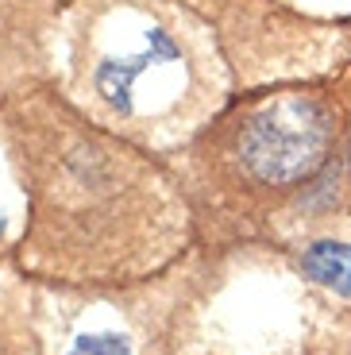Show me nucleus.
Instances as JSON below:
<instances>
[{
    "label": "nucleus",
    "mask_w": 351,
    "mask_h": 355,
    "mask_svg": "<svg viewBox=\"0 0 351 355\" xmlns=\"http://www.w3.org/2000/svg\"><path fill=\"white\" fill-rule=\"evenodd\" d=\"M332 120L309 97H282L259 108L239 132V159L247 174L266 186H293L309 178L328 155Z\"/></svg>",
    "instance_id": "obj_2"
},
{
    "label": "nucleus",
    "mask_w": 351,
    "mask_h": 355,
    "mask_svg": "<svg viewBox=\"0 0 351 355\" xmlns=\"http://www.w3.org/2000/svg\"><path fill=\"white\" fill-rule=\"evenodd\" d=\"M301 270L316 286L336 290L340 297H351V243H332L320 240L301 255Z\"/></svg>",
    "instance_id": "obj_3"
},
{
    "label": "nucleus",
    "mask_w": 351,
    "mask_h": 355,
    "mask_svg": "<svg viewBox=\"0 0 351 355\" xmlns=\"http://www.w3.org/2000/svg\"><path fill=\"white\" fill-rule=\"evenodd\" d=\"M185 73H189L185 43L174 35V27L155 19V24L139 27L135 51H123V46L105 51L93 62L89 93L97 97V105L112 120L135 124L139 120V97L151 101V116L178 105V93H170V89H182Z\"/></svg>",
    "instance_id": "obj_1"
},
{
    "label": "nucleus",
    "mask_w": 351,
    "mask_h": 355,
    "mask_svg": "<svg viewBox=\"0 0 351 355\" xmlns=\"http://www.w3.org/2000/svg\"><path fill=\"white\" fill-rule=\"evenodd\" d=\"M70 355H132V352L120 336H85L78 340V347Z\"/></svg>",
    "instance_id": "obj_4"
}]
</instances>
